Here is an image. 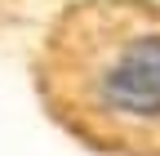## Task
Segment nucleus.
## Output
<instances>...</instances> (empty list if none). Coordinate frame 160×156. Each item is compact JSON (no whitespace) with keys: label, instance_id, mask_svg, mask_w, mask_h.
Wrapping results in <instances>:
<instances>
[{"label":"nucleus","instance_id":"1","mask_svg":"<svg viewBox=\"0 0 160 156\" xmlns=\"http://www.w3.org/2000/svg\"><path fill=\"white\" fill-rule=\"evenodd\" d=\"M45 112L102 156H160V0H76L36 49Z\"/></svg>","mask_w":160,"mask_h":156}]
</instances>
